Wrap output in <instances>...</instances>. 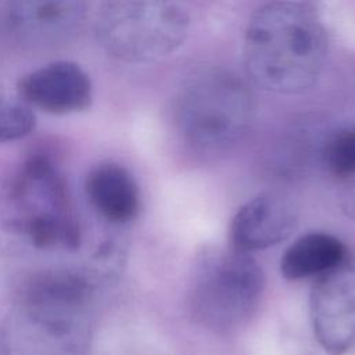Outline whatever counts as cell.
Wrapping results in <instances>:
<instances>
[{
    "mask_svg": "<svg viewBox=\"0 0 355 355\" xmlns=\"http://www.w3.org/2000/svg\"><path fill=\"white\" fill-rule=\"evenodd\" d=\"M348 257L345 245L326 233H308L297 239L282 255L280 272L288 280L319 276Z\"/></svg>",
    "mask_w": 355,
    "mask_h": 355,
    "instance_id": "10",
    "label": "cell"
},
{
    "mask_svg": "<svg viewBox=\"0 0 355 355\" xmlns=\"http://www.w3.org/2000/svg\"><path fill=\"white\" fill-rule=\"evenodd\" d=\"M86 193L96 211L112 223L129 222L139 214V187L119 164L104 162L93 168L86 179Z\"/></svg>",
    "mask_w": 355,
    "mask_h": 355,
    "instance_id": "9",
    "label": "cell"
},
{
    "mask_svg": "<svg viewBox=\"0 0 355 355\" xmlns=\"http://www.w3.org/2000/svg\"><path fill=\"white\" fill-rule=\"evenodd\" d=\"M254 114L251 92L225 69L205 71L182 89L176 119L183 137L201 150H222L240 140Z\"/></svg>",
    "mask_w": 355,
    "mask_h": 355,
    "instance_id": "3",
    "label": "cell"
},
{
    "mask_svg": "<svg viewBox=\"0 0 355 355\" xmlns=\"http://www.w3.org/2000/svg\"><path fill=\"white\" fill-rule=\"evenodd\" d=\"M327 168L338 178L355 176V128L336 132L323 148Z\"/></svg>",
    "mask_w": 355,
    "mask_h": 355,
    "instance_id": "11",
    "label": "cell"
},
{
    "mask_svg": "<svg viewBox=\"0 0 355 355\" xmlns=\"http://www.w3.org/2000/svg\"><path fill=\"white\" fill-rule=\"evenodd\" d=\"M311 319L319 344L330 355L355 347V259L347 257L318 276L311 293Z\"/></svg>",
    "mask_w": 355,
    "mask_h": 355,
    "instance_id": "5",
    "label": "cell"
},
{
    "mask_svg": "<svg viewBox=\"0 0 355 355\" xmlns=\"http://www.w3.org/2000/svg\"><path fill=\"white\" fill-rule=\"evenodd\" d=\"M298 223L295 207L277 194H262L247 201L232 222L233 247L250 252L286 240Z\"/></svg>",
    "mask_w": 355,
    "mask_h": 355,
    "instance_id": "7",
    "label": "cell"
},
{
    "mask_svg": "<svg viewBox=\"0 0 355 355\" xmlns=\"http://www.w3.org/2000/svg\"><path fill=\"white\" fill-rule=\"evenodd\" d=\"M19 94L31 107L51 114H69L89 107L92 83L79 65L57 61L24 76Z\"/></svg>",
    "mask_w": 355,
    "mask_h": 355,
    "instance_id": "6",
    "label": "cell"
},
{
    "mask_svg": "<svg viewBox=\"0 0 355 355\" xmlns=\"http://www.w3.org/2000/svg\"><path fill=\"white\" fill-rule=\"evenodd\" d=\"M263 288V270L248 252L237 248L208 250L196 262L191 308L207 327L230 330L255 312Z\"/></svg>",
    "mask_w": 355,
    "mask_h": 355,
    "instance_id": "4",
    "label": "cell"
},
{
    "mask_svg": "<svg viewBox=\"0 0 355 355\" xmlns=\"http://www.w3.org/2000/svg\"><path fill=\"white\" fill-rule=\"evenodd\" d=\"M85 17V0H10L8 21L25 42L57 44L72 36Z\"/></svg>",
    "mask_w": 355,
    "mask_h": 355,
    "instance_id": "8",
    "label": "cell"
},
{
    "mask_svg": "<svg viewBox=\"0 0 355 355\" xmlns=\"http://www.w3.org/2000/svg\"><path fill=\"white\" fill-rule=\"evenodd\" d=\"M190 26L187 0H101L97 33L126 62H153L173 53Z\"/></svg>",
    "mask_w": 355,
    "mask_h": 355,
    "instance_id": "2",
    "label": "cell"
},
{
    "mask_svg": "<svg viewBox=\"0 0 355 355\" xmlns=\"http://www.w3.org/2000/svg\"><path fill=\"white\" fill-rule=\"evenodd\" d=\"M327 55L326 31L308 6L277 0L261 7L244 36V64L251 80L273 93L312 87Z\"/></svg>",
    "mask_w": 355,
    "mask_h": 355,
    "instance_id": "1",
    "label": "cell"
},
{
    "mask_svg": "<svg viewBox=\"0 0 355 355\" xmlns=\"http://www.w3.org/2000/svg\"><path fill=\"white\" fill-rule=\"evenodd\" d=\"M35 128V114L25 101H0V143L18 140Z\"/></svg>",
    "mask_w": 355,
    "mask_h": 355,
    "instance_id": "12",
    "label": "cell"
}]
</instances>
